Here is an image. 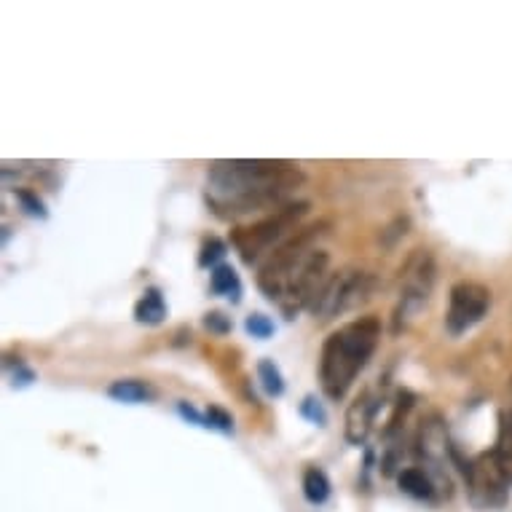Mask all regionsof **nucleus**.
<instances>
[{"label": "nucleus", "mask_w": 512, "mask_h": 512, "mask_svg": "<svg viewBox=\"0 0 512 512\" xmlns=\"http://www.w3.org/2000/svg\"><path fill=\"white\" fill-rule=\"evenodd\" d=\"M306 183L298 164L269 159L212 161L207 169V204L223 220L250 212L279 210Z\"/></svg>", "instance_id": "f257e3e1"}, {"label": "nucleus", "mask_w": 512, "mask_h": 512, "mask_svg": "<svg viewBox=\"0 0 512 512\" xmlns=\"http://www.w3.org/2000/svg\"><path fill=\"white\" fill-rule=\"evenodd\" d=\"M381 338V319L357 317L346 322L344 328L333 330L322 352H319V387L328 400H344L354 381L360 376L370 357L376 354Z\"/></svg>", "instance_id": "f03ea898"}, {"label": "nucleus", "mask_w": 512, "mask_h": 512, "mask_svg": "<svg viewBox=\"0 0 512 512\" xmlns=\"http://www.w3.org/2000/svg\"><path fill=\"white\" fill-rule=\"evenodd\" d=\"M311 210L309 202H290L279 210L269 212L266 218L255 220L250 226H236L231 231V244L239 252L247 266L269 258L271 252L277 250L279 244L287 242L290 236L301 228V220Z\"/></svg>", "instance_id": "7ed1b4c3"}, {"label": "nucleus", "mask_w": 512, "mask_h": 512, "mask_svg": "<svg viewBox=\"0 0 512 512\" xmlns=\"http://www.w3.org/2000/svg\"><path fill=\"white\" fill-rule=\"evenodd\" d=\"M330 223L319 220L311 226H301L287 242H282L277 250L271 252L269 258L261 263L258 269V287L269 301L279 303L282 293H285L287 279L293 277V271L298 269V263L309 255L311 250H317V242L328 234Z\"/></svg>", "instance_id": "20e7f679"}, {"label": "nucleus", "mask_w": 512, "mask_h": 512, "mask_svg": "<svg viewBox=\"0 0 512 512\" xmlns=\"http://www.w3.org/2000/svg\"><path fill=\"white\" fill-rule=\"evenodd\" d=\"M373 293H376V277L368 271H336V274H330L317 298L311 301L309 311L319 322H330V319L365 306L373 298Z\"/></svg>", "instance_id": "39448f33"}, {"label": "nucleus", "mask_w": 512, "mask_h": 512, "mask_svg": "<svg viewBox=\"0 0 512 512\" xmlns=\"http://www.w3.org/2000/svg\"><path fill=\"white\" fill-rule=\"evenodd\" d=\"M435 277V255L429 250H413V255L400 271V303L395 309V333L408 328V322L424 311L429 295L435 290Z\"/></svg>", "instance_id": "423d86ee"}, {"label": "nucleus", "mask_w": 512, "mask_h": 512, "mask_svg": "<svg viewBox=\"0 0 512 512\" xmlns=\"http://www.w3.org/2000/svg\"><path fill=\"white\" fill-rule=\"evenodd\" d=\"M328 269H330V255L325 250H311L298 269L293 271V277L287 279V287L282 298H279V309L287 319H295L303 309H309L311 301L317 298L322 285L328 282Z\"/></svg>", "instance_id": "0eeeda50"}, {"label": "nucleus", "mask_w": 512, "mask_h": 512, "mask_svg": "<svg viewBox=\"0 0 512 512\" xmlns=\"http://www.w3.org/2000/svg\"><path fill=\"white\" fill-rule=\"evenodd\" d=\"M462 472L475 507H480V510H496V507L507 504V499H510V480L504 478L494 451L475 456L472 462L464 464Z\"/></svg>", "instance_id": "6e6552de"}, {"label": "nucleus", "mask_w": 512, "mask_h": 512, "mask_svg": "<svg viewBox=\"0 0 512 512\" xmlns=\"http://www.w3.org/2000/svg\"><path fill=\"white\" fill-rule=\"evenodd\" d=\"M491 309V290L480 282H456L448 293V311H445V333L451 338L464 336L472 330Z\"/></svg>", "instance_id": "1a4fd4ad"}, {"label": "nucleus", "mask_w": 512, "mask_h": 512, "mask_svg": "<svg viewBox=\"0 0 512 512\" xmlns=\"http://www.w3.org/2000/svg\"><path fill=\"white\" fill-rule=\"evenodd\" d=\"M416 456H419V467L427 470L432 475V480L437 483V488L443 486L451 488V480H448V467L456 459L454 445L448 440V432H445V424L440 416H427L421 421L419 435H416Z\"/></svg>", "instance_id": "9d476101"}, {"label": "nucleus", "mask_w": 512, "mask_h": 512, "mask_svg": "<svg viewBox=\"0 0 512 512\" xmlns=\"http://www.w3.org/2000/svg\"><path fill=\"white\" fill-rule=\"evenodd\" d=\"M378 403L381 400H376V395L370 389L360 392V397H354V403L349 405L344 419V435L349 443L362 445L368 440L370 432H373V424H376Z\"/></svg>", "instance_id": "9b49d317"}, {"label": "nucleus", "mask_w": 512, "mask_h": 512, "mask_svg": "<svg viewBox=\"0 0 512 512\" xmlns=\"http://www.w3.org/2000/svg\"><path fill=\"white\" fill-rule=\"evenodd\" d=\"M397 486H400L403 494L413 496V499H421V502H432L437 491H440L435 480H432V475L427 470H421V467H405V470H400Z\"/></svg>", "instance_id": "f8f14e48"}, {"label": "nucleus", "mask_w": 512, "mask_h": 512, "mask_svg": "<svg viewBox=\"0 0 512 512\" xmlns=\"http://www.w3.org/2000/svg\"><path fill=\"white\" fill-rule=\"evenodd\" d=\"M108 395L118 403H151L156 392L151 384H145L140 378H121V381L110 384Z\"/></svg>", "instance_id": "ddd939ff"}, {"label": "nucleus", "mask_w": 512, "mask_h": 512, "mask_svg": "<svg viewBox=\"0 0 512 512\" xmlns=\"http://www.w3.org/2000/svg\"><path fill=\"white\" fill-rule=\"evenodd\" d=\"M167 317V303L159 287H148L143 298L135 303V319L140 325H161Z\"/></svg>", "instance_id": "4468645a"}, {"label": "nucleus", "mask_w": 512, "mask_h": 512, "mask_svg": "<svg viewBox=\"0 0 512 512\" xmlns=\"http://www.w3.org/2000/svg\"><path fill=\"white\" fill-rule=\"evenodd\" d=\"M491 451H494L496 462L502 467L504 478L510 480L512 486V413L499 416V432H496V445Z\"/></svg>", "instance_id": "2eb2a0df"}, {"label": "nucleus", "mask_w": 512, "mask_h": 512, "mask_svg": "<svg viewBox=\"0 0 512 512\" xmlns=\"http://www.w3.org/2000/svg\"><path fill=\"white\" fill-rule=\"evenodd\" d=\"M303 496L311 504H325L330 499V478L319 467H306L303 470Z\"/></svg>", "instance_id": "dca6fc26"}, {"label": "nucleus", "mask_w": 512, "mask_h": 512, "mask_svg": "<svg viewBox=\"0 0 512 512\" xmlns=\"http://www.w3.org/2000/svg\"><path fill=\"white\" fill-rule=\"evenodd\" d=\"M210 290L215 295H226L231 301H239L242 295V282H239V274H236L228 263H220L218 269H212L210 274Z\"/></svg>", "instance_id": "f3484780"}, {"label": "nucleus", "mask_w": 512, "mask_h": 512, "mask_svg": "<svg viewBox=\"0 0 512 512\" xmlns=\"http://www.w3.org/2000/svg\"><path fill=\"white\" fill-rule=\"evenodd\" d=\"M258 381H261V387L266 389V395H285V378H282V370L274 365V360L258 362Z\"/></svg>", "instance_id": "a211bd4d"}, {"label": "nucleus", "mask_w": 512, "mask_h": 512, "mask_svg": "<svg viewBox=\"0 0 512 512\" xmlns=\"http://www.w3.org/2000/svg\"><path fill=\"white\" fill-rule=\"evenodd\" d=\"M226 242L218 239V236H210L207 242L202 244V252H199V266L202 269H218L223 258H226Z\"/></svg>", "instance_id": "6ab92c4d"}, {"label": "nucleus", "mask_w": 512, "mask_h": 512, "mask_svg": "<svg viewBox=\"0 0 512 512\" xmlns=\"http://www.w3.org/2000/svg\"><path fill=\"white\" fill-rule=\"evenodd\" d=\"M204 427H212V429H220V432H226V435H231L234 432V419L228 416L223 408H218V405H210L207 408V413H204Z\"/></svg>", "instance_id": "aec40b11"}, {"label": "nucleus", "mask_w": 512, "mask_h": 512, "mask_svg": "<svg viewBox=\"0 0 512 512\" xmlns=\"http://www.w3.org/2000/svg\"><path fill=\"white\" fill-rule=\"evenodd\" d=\"M244 328L250 333L252 338H269L274 336V322H271L266 314H250L247 322H244Z\"/></svg>", "instance_id": "412c9836"}, {"label": "nucleus", "mask_w": 512, "mask_h": 512, "mask_svg": "<svg viewBox=\"0 0 512 512\" xmlns=\"http://www.w3.org/2000/svg\"><path fill=\"white\" fill-rule=\"evenodd\" d=\"M17 199L19 204L25 207L27 215H33V218H46V210H43V202L33 191H27V188H19L17 191Z\"/></svg>", "instance_id": "4be33fe9"}, {"label": "nucleus", "mask_w": 512, "mask_h": 512, "mask_svg": "<svg viewBox=\"0 0 512 512\" xmlns=\"http://www.w3.org/2000/svg\"><path fill=\"white\" fill-rule=\"evenodd\" d=\"M204 328L210 330V333H218V336H226L228 330H231V319H228L223 311H210V314L204 317Z\"/></svg>", "instance_id": "5701e85b"}, {"label": "nucleus", "mask_w": 512, "mask_h": 512, "mask_svg": "<svg viewBox=\"0 0 512 512\" xmlns=\"http://www.w3.org/2000/svg\"><path fill=\"white\" fill-rule=\"evenodd\" d=\"M301 413L309 421L319 424V427H325V421H328V416H325V411H322V405H319L317 400H314V397H306V400H303Z\"/></svg>", "instance_id": "b1692460"}, {"label": "nucleus", "mask_w": 512, "mask_h": 512, "mask_svg": "<svg viewBox=\"0 0 512 512\" xmlns=\"http://www.w3.org/2000/svg\"><path fill=\"white\" fill-rule=\"evenodd\" d=\"M510 413H512V411H510Z\"/></svg>", "instance_id": "393cba45"}]
</instances>
